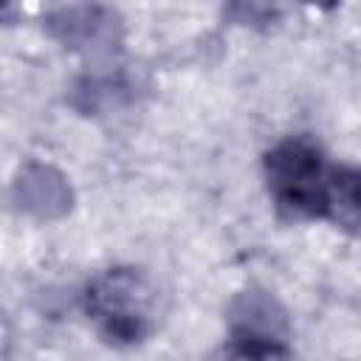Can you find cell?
Wrapping results in <instances>:
<instances>
[{
    "mask_svg": "<svg viewBox=\"0 0 361 361\" xmlns=\"http://www.w3.org/2000/svg\"><path fill=\"white\" fill-rule=\"evenodd\" d=\"M220 361H293L288 344L274 333L262 330H237L223 347Z\"/></svg>",
    "mask_w": 361,
    "mask_h": 361,
    "instance_id": "cell-4",
    "label": "cell"
},
{
    "mask_svg": "<svg viewBox=\"0 0 361 361\" xmlns=\"http://www.w3.org/2000/svg\"><path fill=\"white\" fill-rule=\"evenodd\" d=\"M330 172L333 164L305 135H290L265 155L268 192L285 217H324Z\"/></svg>",
    "mask_w": 361,
    "mask_h": 361,
    "instance_id": "cell-1",
    "label": "cell"
},
{
    "mask_svg": "<svg viewBox=\"0 0 361 361\" xmlns=\"http://www.w3.org/2000/svg\"><path fill=\"white\" fill-rule=\"evenodd\" d=\"M155 290L135 268H110L85 290V310L113 344H138L152 330Z\"/></svg>",
    "mask_w": 361,
    "mask_h": 361,
    "instance_id": "cell-2",
    "label": "cell"
},
{
    "mask_svg": "<svg viewBox=\"0 0 361 361\" xmlns=\"http://www.w3.org/2000/svg\"><path fill=\"white\" fill-rule=\"evenodd\" d=\"M324 220L336 223L344 231L361 234V166H333Z\"/></svg>",
    "mask_w": 361,
    "mask_h": 361,
    "instance_id": "cell-3",
    "label": "cell"
}]
</instances>
